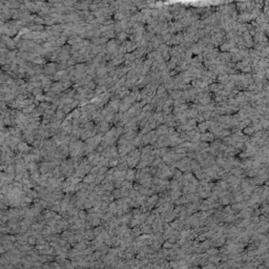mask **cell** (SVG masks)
Masks as SVG:
<instances>
[{"label":"cell","instance_id":"1","mask_svg":"<svg viewBox=\"0 0 269 269\" xmlns=\"http://www.w3.org/2000/svg\"><path fill=\"white\" fill-rule=\"evenodd\" d=\"M200 140L201 141H204V142H208V143H210L211 141L214 140V133H211L210 131L209 133H201V138H200Z\"/></svg>","mask_w":269,"mask_h":269},{"label":"cell","instance_id":"4","mask_svg":"<svg viewBox=\"0 0 269 269\" xmlns=\"http://www.w3.org/2000/svg\"><path fill=\"white\" fill-rule=\"evenodd\" d=\"M254 128L253 126H249V127H245V128H243V133L244 135H247V136H252L254 133Z\"/></svg>","mask_w":269,"mask_h":269},{"label":"cell","instance_id":"3","mask_svg":"<svg viewBox=\"0 0 269 269\" xmlns=\"http://www.w3.org/2000/svg\"><path fill=\"white\" fill-rule=\"evenodd\" d=\"M155 131H156L157 136H164V135H167V133H168V127L165 125H161V126H159L158 129Z\"/></svg>","mask_w":269,"mask_h":269},{"label":"cell","instance_id":"2","mask_svg":"<svg viewBox=\"0 0 269 269\" xmlns=\"http://www.w3.org/2000/svg\"><path fill=\"white\" fill-rule=\"evenodd\" d=\"M135 177H136V170H135V169L131 168V169H127V170H126L125 180H127V181H131V182H133V181H135Z\"/></svg>","mask_w":269,"mask_h":269},{"label":"cell","instance_id":"5","mask_svg":"<svg viewBox=\"0 0 269 269\" xmlns=\"http://www.w3.org/2000/svg\"><path fill=\"white\" fill-rule=\"evenodd\" d=\"M114 196H115V198H117V199H120V198H122V194H121V189H117V190L114 191Z\"/></svg>","mask_w":269,"mask_h":269}]
</instances>
